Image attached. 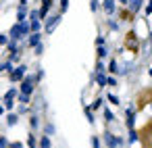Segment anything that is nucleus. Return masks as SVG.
<instances>
[{
    "label": "nucleus",
    "mask_w": 152,
    "mask_h": 148,
    "mask_svg": "<svg viewBox=\"0 0 152 148\" xmlns=\"http://www.w3.org/2000/svg\"><path fill=\"white\" fill-rule=\"evenodd\" d=\"M36 75H27V77H23L21 79V94H31L34 92V88H36Z\"/></svg>",
    "instance_id": "obj_1"
},
{
    "label": "nucleus",
    "mask_w": 152,
    "mask_h": 148,
    "mask_svg": "<svg viewBox=\"0 0 152 148\" xmlns=\"http://www.w3.org/2000/svg\"><path fill=\"white\" fill-rule=\"evenodd\" d=\"M102 140H104V144H106L108 148H119V146H121V138L113 136L110 131H104V133H102Z\"/></svg>",
    "instance_id": "obj_2"
},
{
    "label": "nucleus",
    "mask_w": 152,
    "mask_h": 148,
    "mask_svg": "<svg viewBox=\"0 0 152 148\" xmlns=\"http://www.w3.org/2000/svg\"><path fill=\"white\" fill-rule=\"evenodd\" d=\"M125 46H127L129 50H133V52L137 50V46H140V40L135 38V34H133V32H129V34H127V42H125Z\"/></svg>",
    "instance_id": "obj_3"
},
{
    "label": "nucleus",
    "mask_w": 152,
    "mask_h": 148,
    "mask_svg": "<svg viewBox=\"0 0 152 148\" xmlns=\"http://www.w3.org/2000/svg\"><path fill=\"white\" fill-rule=\"evenodd\" d=\"M25 69H27L25 65H19L17 69H13V71H11V79H13V81H19V79H23V77H25Z\"/></svg>",
    "instance_id": "obj_4"
},
{
    "label": "nucleus",
    "mask_w": 152,
    "mask_h": 148,
    "mask_svg": "<svg viewBox=\"0 0 152 148\" xmlns=\"http://www.w3.org/2000/svg\"><path fill=\"white\" fill-rule=\"evenodd\" d=\"M58 21H61V15L48 17V21H46V34H52V32H54V27L58 25Z\"/></svg>",
    "instance_id": "obj_5"
},
{
    "label": "nucleus",
    "mask_w": 152,
    "mask_h": 148,
    "mask_svg": "<svg viewBox=\"0 0 152 148\" xmlns=\"http://www.w3.org/2000/svg\"><path fill=\"white\" fill-rule=\"evenodd\" d=\"M127 9L131 15H135L140 9H142V0H127Z\"/></svg>",
    "instance_id": "obj_6"
},
{
    "label": "nucleus",
    "mask_w": 152,
    "mask_h": 148,
    "mask_svg": "<svg viewBox=\"0 0 152 148\" xmlns=\"http://www.w3.org/2000/svg\"><path fill=\"white\" fill-rule=\"evenodd\" d=\"M17 25H19V40H21L23 36L29 34V23H27V21H19Z\"/></svg>",
    "instance_id": "obj_7"
},
{
    "label": "nucleus",
    "mask_w": 152,
    "mask_h": 148,
    "mask_svg": "<svg viewBox=\"0 0 152 148\" xmlns=\"http://www.w3.org/2000/svg\"><path fill=\"white\" fill-rule=\"evenodd\" d=\"M50 4H52V0H42V9L38 11V15H40V19L48 15V9H50Z\"/></svg>",
    "instance_id": "obj_8"
},
{
    "label": "nucleus",
    "mask_w": 152,
    "mask_h": 148,
    "mask_svg": "<svg viewBox=\"0 0 152 148\" xmlns=\"http://www.w3.org/2000/svg\"><path fill=\"white\" fill-rule=\"evenodd\" d=\"M133 123H135V115H133V106L127 108V127L133 129Z\"/></svg>",
    "instance_id": "obj_9"
},
{
    "label": "nucleus",
    "mask_w": 152,
    "mask_h": 148,
    "mask_svg": "<svg viewBox=\"0 0 152 148\" xmlns=\"http://www.w3.org/2000/svg\"><path fill=\"white\" fill-rule=\"evenodd\" d=\"M104 13H108V15H113L115 13V0H104Z\"/></svg>",
    "instance_id": "obj_10"
},
{
    "label": "nucleus",
    "mask_w": 152,
    "mask_h": 148,
    "mask_svg": "<svg viewBox=\"0 0 152 148\" xmlns=\"http://www.w3.org/2000/svg\"><path fill=\"white\" fill-rule=\"evenodd\" d=\"M40 40H42V36H40L38 32H34V34L29 36V40H27V44H29V46H36V44H40Z\"/></svg>",
    "instance_id": "obj_11"
},
{
    "label": "nucleus",
    "mask_w": 152,
    "mask_h": 148,
    "mask_svg": "<svg viewBox=\"0 0 152 148\" xmlns=\"http://www.w3.org/2000/svg\"><path fill=\"white\" fill-rule=\"evenodd\" d=\"M96 81H98V86L104 88V86H106V75H104V73H98V75H96Z\"/></svg>",
    "instance_id": "obj_12"
},
{
    "label": "nucleus",
    "mask_w": 152,
    "mask_h": 148,
    "mask_svg": "<svg viewBox=\"0 0 152 148\" xmlns=\"http://www.w3.org/2000/svg\"><path fill=\"white\" fill-rule=\"evenodd\" d=\"M11 38H13V40H19V25H17V23H15L13 29H11Z\"/></svg>",
    "instance_id": "obj_13"
},
{
    "label": "nucleus",
    "mask_w": 152,
    "mask_h": 148,
    "mask_svg": "<svg viewBox=\"0 0 152 148\" xmlns=\"http://www.w3.org/2000/svg\"><path fill=\"white\" fill-rule=\"evenodd\" d=\"M40 146H42V148H50V138H48V136H42Z\"/></svg>",
    "instance_id": "obj_14"
},
{
    "label": "nucleus",
    "mask_w": 152,
    "mask_h": 148,
    "mask_svg": "<svg viewBox=\"0 0 152 148\" xmlns=\"http://www.w3.org/2000/svg\"><path fill=\"white\" fill-rule=\"evenodd\" d=\"M13 106H15V98H4V108H9V111H11Z\"/></svg>",
    "instance_id": "obj_15"
},
{
    "label": "nucleus",
    "mask_w": 152,
    "mask_h": 148,
    "mask_svg": "<svg viewBox=\"0 0 152 148\" xmlns=\"http://www.w3.org/2000/svg\"><path fill=\"white\" fill-rule=\"evenodd\" d=\"M17 121H19V115H9V117H7V123H9V125H15Z\"/></svg>",
    "instance_id": "obj_16"
},
{
    "label": "nucleus",
    "mask_w": 152,
    "mask_h": 148,
    "mask_svg": "<svg viewBox=\"0 0 152 148\" xmlns=\"http://www.w3.org/2000/svg\"><path fill=\"white\" fill-rule=\"evenodd\" d=\"M29 125H31V127H40V119H38V115H31V119H29Z\"/></svg>",
    "instance_id": "obj_17"
},
{
    "label": "nucleus",
    "mask_w": 152,
    "mask_h": 148,
    "mask_svg": "<svg viewBox=\"0 0 152 148\" xmlns=\"http://www.w3.org/2000/svg\"><path fill=\"white\" fill-rule=\"evenodd\" d=\"M135 142H137V131L131 129V131H129V144H135Z\"/></svg>",
    "instance_id": "obj_18"
},
{
    "label": "nucleus",
    "mask_w": 152,
    "mask_h": 148,
    "mask_svg": "<svg viewBox=\"0 0 152 148\" xmlns=\"http://www.w3.org/2000/svg\"><path fill=\"white\" fill-rule=\"evenodd\" d=\"M106 54H108V50L104 48V44H102V46H98V56H100V59H104Z\"/></svg>",
    "instance_id": "obj_19"
},
{
    "label": "nucleus",
    "mask_w": 152,
    "mask_h": 148,
    "mask_svg": "<svg viewBox=\"0 0 152 148\" xmlns=\"http://www.w3.org/2000/svg\"><path fill=\"white\" fill-rule=\"evenodd\" d=\"M113 119H115V117H113V113H110L108 108H104V121H106V123H110Z\"/></svg>",
    "instance_id": "obj_20"
},
{
    "label": "nucleus",
    "mask_w": 152,
    "mask_h": 148,
    "mask_svg": "<svg viewBox=\"0 0 152 148\" xmlns=\"http://www.w3.org/2000/svg\"><path fill=\"white\" fill-rule=\"evenodd\" d=\"M19 102L21 104H27L29 102V94H19Z\"/></svg>",
    "instance_id": "obj_21"
},
{
    "label": "nucleus",
    "mask_w": 152,
    "mask_h": 148,
    "mask_svg": "<svg viewBox=\"0 0 152 148\" xmlns=\"http://www.w3.org/2000/svg\"><path fill=\"white\" fill-rule=\"evenodd\" d=\"M2 71H11V63L7 61V63H0V73Z\"/></svg>",
    "instance_id": "obj_22"
},
{
    "label": "nucleus",
    "mask_w": 152,
    "mask_h": 148,
    "mask_svg": "<svg viewBox=\"0 0 152 148\" xmlns=\"http://www.w3.org/2000/svg\"><path fill=\"white\" fill-rule=\"evenodd\" d=\"M86 115H88V121L94 123V115H92V108H90V106H86Z\"/></svg>",
    "instance_id": "obj_23"
},
{
    "label": "nucleus",
    "mask_w": 152,
    "mask_h": 148,
    "mask_svg": "<svg viewBox=\"0 0 152 148\" xmlns=\"http://www.w3.org/2000/svg\"><path fill=\"white\" fill-rule=\"evenodd\" d=\"M27 144H29V148H36V136H29L27 138Z\"/></svg>",
    "instance_id": "obj_24"
},
{
    "label": "nucleus",
    "mask_w": 152,
    "mask_h": 148,
    "mask_svg": "<svg viewBox=\"0 0 152 148\" xmlns=\"http://www.w3.org/2000/svg\"><path fill=\"white\" fill-rule=\"evenodd\" d=\"M67 7H69V0H61V13H65Z\"/></svg>",
    "instance_id": "obj_25"
},
{
    "label": "nucleus",
    "mask_w": 152,
    "mask_h": 148,
    "mask_svg": "<svg viewBox=\"0 0 152 148\" xmlns=\"http://www.w3.org/2000/svg\"><path fill=\"white\" fill-rule=\"evenodd\" d=\"M108 71H113V73H117L119 69H117V61H110V67H108Z\"/></svg>",
    "instance_id": "obj_26"
},
{
    "label": "nucleus",
    "mask_w": 152,
    "mask_h": 148,
    "mask_svg": "<svg viewBox=\"0 0 152 148\" xmlns=\"http://www.w3.org/2000/svg\"><path fill=\"white\" fill-rule=\"evenodd\" d=\"M15 96H17V90L13 88V90H9V92H7V96H4V98H15Z\"/></svg>",
    "instance_id": "obj_27"
},
{
    "label": "nucleus",
    "mask_w": 152,
    "mask_h": 148,
    "mask_svg": "<svg viewBox=\"0 0 152 148\" xmlns=\"http://www.w3.org/2000/svg\"><path fill=\"white\" fill-rule=\"evenodd\" d=\"M100 106H102V98H96L94 104H92V108H100Z\"/></svg>",
    "instance_id": "obj_28"
},
{
    "label": "nucleus",
    "mask_w": 152,
    "mask_h": 148,
    "mask_svg": "<svg viewBox=\"0 0 152 148\" xmlns=\"http://www.w3.org/2000/svg\"><path fill=\"white\" fill-rule=\"evenodd\" d=\"M106 86H117V79L115 77H106Z\"/></svg>",
    "instance_id": "obj_29"
},
{
    "label": "nucleus",
    "mask_w": 152,
    "mask_h": 148,
    "mask_svg": "<svg viewBox=\"0 0 152 148\" xmlns=\"http://www.w3.org/2000/svg\"><path fill=\"white\" fill-rule=\"evenodd\" d=\"M108 100H110V102H113V104H119V98H117V96H115V94H108Z\"/></svg>",
    "instance_id": "obj_30"
},
{
    "label": "nucleus",
    "mask_w": 152,
    "mask_h": 148,
    "mask_svg": "<svg viewBox=\"0 0 152 148\" xmlns=\"http://www.w3.org/2000/svg\"><path fill=\"white\" fill-rule=\"evenodd\" d=\"M92 148H100V140L98 138H92Z\"/></svg>",
    "instance_id": "obj_31"
},
{
    "label": "nucleus",
    "mask_w": 152,
    "mask_h": 148,
    "mask_svg": "<svg viewBox=\"0 0 152 148\" xmlns=\"http://www.w3.org/2000/svg\"><path fill=\"white\" fill-rule=\"evenodd\" d=\"M9 146V140L7 138H0V148H7Z\"/></svg>",
    "instance_id": "obj_32"
},
{
    "label": "nucleus",
    "mask_w": 152,
    "mask_h": 148,
    "mask_svg": "<svg viewBox=\"0 0 152 148\" xmlns=\"http://www.w3.org/2000/svg\"><path fill=\"white\" fill-rule=\"evenodd\" d=\"M34 48H36V54H42V50H44V46H42V44H36Z\"/></svg>",
    "instance_id": "obj_33"
},
{
    "label": "nucleus",
    "mask_w": 152,
    "mask_h": 148,
    "mask_svg": "<svg viewBox=\"0 0 152 148\" xmlns=\"http://www.w3.org/2000/svg\"><path fill=\"white\" fill-rule=\"evenodd\" d=\"M92 11H98V0H92V4H90Z\"/></svg>",
    "instance_id": "obj_34"
},
{
    "label": "nucleus",
    "mask_w": 152,
    "mask_h": 148,
    "mask_svg": "<svg viewBox=\"0 0 152 148\" xmlns=\"http://www.w3.org/2000/svg\"><path fill=\"white\" fill-rule=\"evenodd\" d=\"M46 133H54V125L48 123V125H46Z\"/></svg>",
    "instance_id": "obj_35"
},
{
    "label": "nucleus",
    "mask_w": 152,
    "mask_h": 148,
    "mask_svg": "<svg viewBox=\"0 0 152 148\" xmlns=\"http://www.w3.org/2000/svg\"><path fill=\"white\" fill-rule=\"evenodd\" d=\"M7 42H9V38H7V36H0V46H4Z\"/></svg>",
    "instance_id": "obj_36"
},
{
    "label": "nucleus",
    "mask_w": 152,
    "mask_h": 148,
    "mask_svg": "<svg viewBox=\"0 0 152 148\" xmlns=\"http://www.w3.org/2000/svg\"><path fill=\"white\" fill-rule=\"evenodd\" d=\"M9 148H23V144H21V142H15V144H11Z\"/></svg>",
    "instance_id": "obj_37"
},
{
    "label": "nucleus",
    "mask_w": 152,
    "mask_h": 148,
    "mask_svg": "<svg viewBox=\"0 0 152 148\" xmlns=\"http://www.w3.org/2000/svg\"><path fill=\"white\" fill-rule=\"evenodd\" d=\"M115 2H119V4H127V0H115Z\"/></svg>",
    "instance_id": "obj_38"
},
{
    "label": "nucleus",
    "mask_w": 152,
    "mask_h": 148,
    "mask_svg": "<svg viewBox=\"0 0 152 148\" xmlns=\"http://www.w3.org/2000/svg\"><path fill=\"white\" fill-rule=\"evenodd\" d=\"M2 113H4V106H2V104H0V115H2Z\"/></svg>",
    "instance_id": "obj_39"
}]
</instances>
